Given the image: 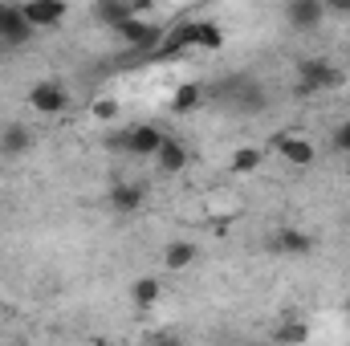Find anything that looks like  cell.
Here are the masks:
<instances>
[{
	"label": "cell",
	"mask_w": 350,
	"mask_h": 346,
	"mask_svg": "<svg viewBox=\"0 0 350 346\" xmlns=\"http://www.w3.org/2000/svg\"><path fill=\"white\" fill-rule=\"evenodd\" d=\"M159 49H200V53H216V49H224V29L216 25V21H187V25H179L175 33L163 37V45Z\"/></svg>",
	"instance_id": "obj_1"
},
{
	"label": "cell",
	"mask_w": 350,
	"mask_h": 346,
	"mask_svg": "<svg viewBox=\"0 0 350 346\" xmlns=\"http://www.w3.org/2000/svg\"><path fill=\"white\" fill-rule=\"evenodd\" d=\"M342 82H347V74L334 62H326V57H310V62L297 66V90L301 94H330Z\"/></svg>",
	"instance_id": "obj_2"
},
{
	"label": "cell",
	"mask_w": 350,
	"mask_h": 346,
	"mask_svg": "<svg viewBox=\"0 0 350 346\" xmlns=\"http://www.w3.org/2000/svg\"><path fill=\"white\" fill-rule=\"evenodd\" d=\"M273 151H277V159L285 168H297V172H306V168L318 163V143L310 135H301V131H281L273 139Z\"/></svg>",
	"instance_id": "obj_3"
},
{
	"label": "cell",
	"mask_w": 350,
	"mask_h": 346,
	"mask_svg": "<svg viewBox=\"0 0 350 346\" xmlns=\"http://www.w3.org/2000/svg\"><path fill=\"white\" fill-rule=\"evenodd\" d=\"M163 139H167V135H163L155 122H139V127L122 131V135L114 139V147L126 151V155H135V159H155L159 147H163Z\"/></svg>",
	"instance_id": "obj_4"
},
{
	"label": "cell",
	"mask_w": 350,
	"mask_h": 346,
	"mask_svg": "<svg viewBox=\"0 0 350 346\" xmlns=\"http://www.w3.org/2000/svg\"><path fill=\"white\" fill-rule=\"evenodd\" d=\"M70 98H74L70 86L57 82V78H45V82H33V86H29V106H33L37 114H45V118L70 110Z\"/></svg>",
	"instance_id": "obj_5"
},
{
	"label": "cell",
	"mask_w": 350,
	"mask_h": 346,
	"mask_svg": "<svg viewBox=\"0 0 350 346\" xmlns=\"http://www.w3.org/2000/svg\"><path fill=\"white\" fill-rule=\"evenodd\" d=\"M21 12H25V21H29L33 33H49V29H57V25L70 21V4L66 0H25Z\"/></svg>",
	"instance_id": "obj_6"
},
{
	"label": "cell",
	"mask_w": 350,
	"mask_h": 346,
	"mask_svg": "<svg viewBox=\"0 0 350 346\" xmlns=\"http://www.w3.org/2000/svg\"><path fill=\"white\" fill-rule=\"evenodd\" d=\"M118 37H122V45H131V49H143V53H155L159 45H163V37H167V29H159L155 21H143V16H131L122 29H118Z\"/></svg>",
	"instance_id": "obj_7"
},
{
	"label": "cell",
	"mask_w": 350,
	"mask_h": 346,
	"mask_svg": "<svg viewBox=\"0 0 350 346\" xmlns=\"http://www.w3.org/2000/svg\"><path fill=\"white\" fill-rule=\"evenodd\" d=\"M269 245H273V253H277V257H289V261H293V257H310V253H314V237H310L306 228H293V224L277 228Z\"/></svg>",
	"instance_id": "obj_8"
},
{
	"label": "cell",
	"mask_w": 350,
	"mask_h": 346,
	"mask_svg": "<svg viewBox=\"0 0 350 346\" xmlns=\"http://www.w3.org/2000/svg\"><path fill=\"white\" fill-rule=\"evenodd\" d=\"M143 204H147V187L143 183H135V179L110 183V208L118 216H135V212H143Z\"/></svg>",
	"instance_id": "obj_9"
},
{
	"label": "cell",
	"mask_w": 350,
	"mask_h": 346,
	"mask_svg": "<svg viewBox=\"0 0 350 346\" xmlns=\"http://www.w3.org/2000/svg\"><path fill=\"white\" fill-rule=\"evenodd\" d=\"M326 4L322 0H289L285 4V21L297 29V33H310V29H318L322 21H326Z\"/></svg>",
	"instance_id": "obj_10"
},
{
	"label": "cell",
	"mask_w": 350,
	"mask_h": 346,
	"mask_svg": "<svg viewBox=\"0 0 350 346\" xmlns=\"http://www.w3.org/2000/svg\"><path fill=\"white\" fill-rule=\"evenodd\" d=\"M29 151H33V131H29V127L12 122V127L0 131V159H4V163H8V159L16 163V159H25Z\"/></svg>",
	"instance_id": "obj_11"
},
{
	"label": "cell",
	"mask_w": 350,
	"mask_h": 346,
	"mask_svg": "<svg viewBox=\"0 0 350 346\" xmlns=\"http://www.w3.org/2000/svg\"><path fill=\"white\" fill-rule=\"evenodd\" d=\"M29 37H33V29H29L21 4H4V8H0V41H8V45H25Z\"/></svg>",
	"instance_id": "obj_12"
},
{
	"label": "cell",
	"mask_w": 350,
	"mask_h": 346,
	"mask_svg": "<svg viewBox=\"0 0 350 346\" xmlns=\"http://www.w3.org/2000/svg\"><path fill=\"white\" fill-rule=\"evenodd\" d=\"M155 168H159L163 175H179L183 168H187V147H183L175 135L163 139V147H159V155H155Z\"/></svg>",
	"instance_id": "obj_13"
},
{
	"label": "cell",
	"mask_w": 350,
	"mask_h": 346,
	"mask_svg": "<svg viewBox=\"0 0 350 346\" xmlns=\"http://www.w3.org/2000/svg\"><path fill=\"white\" fill-rule=\"evenodd\" d=\"M196 261H200V245H196V241H172V245L163 249V265H167L172 273L191 269Z\"/></svg>",
	"instance_id": "obj_14"
},
{
	"label": "cell",
	"mask_w": 350,
	"mask_h": 346,
	"mask_svg": "<svg viewBox=\"0 0 350 346\" xmlns=\"http://www.w3.org/2000/svg\"><path fill=\"white\" fill-rule=\"evenodd\" d=\"M94 16L102 25H110V33H118L131 21V0H102V4H94Z\"/></svg>",
	"instance_id": "obj_15"
},
{
	"label": "cell",
	"mask_w": 350,
	"mask_h": 346,
	"mask_svg": "<svg viewBox=\"0 0 350 346\" xmlns=\"http://www.w3.org/2000/svg\"><path fill=\"white\" fill-rule=\"evenodd\" d=\"M204 98H208V90L200 86V82H183V86H175V94H172V110L175 114H191V110H200Z\"/></svg>",
	"instance_id": "obj_16"
},
{
	"label": "cell",
	"mask_w": 350,
	"mask_h": 346,
	"mask_svg": "<svg viewBox=\"0 0 350 346\" xmlns=\"http://www.w3.org/2000/svg\"><path fill=\"white\" fill-rule=\"evenodd\" d=\"M159 297H163V281H159V277H139V281H131V302H135L139 310H151Z\"/></svg>",
	"instance_id": "obj_17"
},
{
	"label": "cell",
	"mask_w": 350,
	"mask_h": 346,
	"mask_svg": "<svg viewBox=\"0 0 350 346\" xmlns=\"http://www.w3.org/2000/svg\"><path fill=\"white\" fill-rule=\"evenodd\" d=\"M265 163V151L261 147H237L232 159H228V172L232 175H257Z\"/></svg>",
	"instance_id": "obj_18"
},
{
	"label": "cell",
	"mask_w": 350,
	"mask_h": 346,
	"mask_svg": "<svg viewBox=\"0 0 350 346\" xmlns=\"http://www.w3.org/2000/svg\"><path fill=\"white\" fill-rule=\"evenodd\" d=\"M118 114H122V106H118V98H110V94H98V98L90 102V118L102 122V127H114Z\"/></svg>",
	"instance_id": "obj_19"
},
{
	"label": "cell",
	"mask_w": 350,
	"mask_h": 346,
	"mask_svg": "<svg viewBox=\"0 0 350 346\" xmlns=\"http://www.w3.org/2000/svg\"><path fill=\"white\" fill-rule=\"evenodd\" d=\"M277 346H310V326L306 322H285L281 330H277Z\"/></svg>",
	"instance_id": "obj_20"
},
{
	"label": "cell",
	"mask_w": 350,
	"mask_h": 346,
	"mask_svg": "<svg viewBox=\"0 0 350 346\" xmlns=\"http://www.w3.org/2000/svg\"><path fill=\"white\" fill-rule=\"evenodd\" d=\"M338 147H342V151H350V122H342V127H338Z\"/></svg>",
	"instance_id": "obj_21"
},
{
	"label": "cell",
	"mask_w": 350,
	"mask_h": 346,
	"mask_svg": "<svg viewBox=\"0 0 350 346\" xmlns=\"http://www.w3.org/2000/svg\"><path fill=\"white\" fill-rule=\"evenodd\" d=\"M155 346H183V343H179V338H159Z\"/></svg>",
	"instance_id": "obj_22"
},
{
	"label": "cell",
	"mask_w": 350,
	"mask_h": 346,
	"mask_svg": "<svg viewBox=\"0 0 350 346\" xmlns=\"http://www.w3.org/2000/svg\"><path fill=\"white\" fill-rule=\"evenodd\" d=\"M0 187H4V168H0Z\"/></svg>",
	"instance_id": "obj_23"
},
{
	"label": "cell",
	"mask_w": 350,
	"mask_h": 346,
	"mask_svg": "<svg viewBox=\"0 0 350 346\" xmlns=\"http://www.w3.org/2000/svg\"><path fill=\"white\" fill-rule=\"evenodd\" d=\"M347 322H350V302H347Z\"/></svg>",
	"instance_id": "obj_24"
},
{
	"label": "cell",
	"mask_w": 350,
	"mask_h": 346,
	"mask_svg": "<svg viewBox=\"0 0 350 346\" xmlns=\"http://www.w3.org/2000/svg\"><path fill=\"white\" fill-rule=\"evenodd\" d=\"M102 346H110V343H102Z\"/></svg>",
	"instance_id": "obj_25"
}]
</instances>
